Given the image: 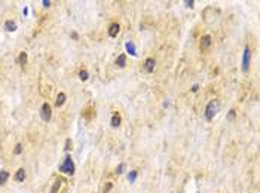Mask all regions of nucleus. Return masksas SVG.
I'll return each mask as SVG.
<instances>
[{
    "label": "nucleus",
    "mask_w": 260,
    "mask_h": 193,
    "mask_svg": "<svg viewBox=\"0 0 260 193\" xmlns=\"http://www.w3.org/2000/svg\"><path fill=\"white\" fill-rule=\"evenodd\" d=\"M218 112V101H210L207 107H205V119L207 120H213V118L216 116V113Z\"/></svg>",
    "instance_id": "obj_1"
},
{
    "label": "nucleus",
    "mask_w": 260,
    "mask_h": 193,
    "mask_svg": "<svg viewBox=\"0 0 260 193\" xmlns=\"http://www.w3.org/2000/svg\"><path fill=\"white\" fill-rule=\"evenodd\" d=\"M60 171H61V172H66V174H73L74 172V163H73V161H71V156L67 155L64 157L62 163L60 165Z\"/></svg>",
    "instance_id": "obj_2"
},
{
    "label": "nucleus",
    "mask_w": 260,
    "mask_h": 193,
    "mask_svg": "<svg viewBox=\"0 0 260 193\" xmlns=\"http://www.w3.org/2000/svg\"><path fill=\"white\" fill-rule=\"evenodd\" d=\"M40 116H42V119H43L45 122L51 120V118H52V110H51V106L48 103H43V106L40 109Z\"/></svg>",
    "instance_id": "obj_3"
},
{
    "label": "nucleus",
    "mask_w": 260,
    "mask_h": 193,
    "mask_svg": "<svg viewBox=\"0 0 260 193\" xmlns=\"http://www.w3.org/2000/svg\"><path fill=\"white\" fill-rule=\"evenodd\" d=\"M250 60H251V51L250 48H245L244 49V56H242V71H247L248 67H250Z\"/></svg>",
    "instance_id": "obj_4"
},
{
    "label": "nucleus",
    "mask_w": 260,
    "mask_h": 193,
    "mask_svg": "<svg viewBox=\"0 0 260 193\" xmlns=\"http://www.w3.org/2000/svg\"><path fill=\"white\" fill-rule=\"evenodd\" d=\"M155 60L153 58H147L146 61H144V69H146V71L147 73H152L153 70H155Z\"/></svg>",
    "instance_id": "obj_5"
},
{
    "label": "nucleus",
    "mask_w": 260,
    "mask_h": 193,
    "mask_svg": "<svg viewBox=\"0 0 260 193\" xmlns=\"http://www.w3.org/2000/svg\"><path fill=\"white\" fill-rule=\"evenodd\" d=\"M210 45H211V36H208V34H205L204 37L201 39V49L202 51H205V49H208L210 48Z\"/></svg>",
    "instance_id": "obj_6"
},
{
    "label": "nucleus",
    "mask_w": 260,
    "mask_h": 193,
    "mask_svg": "<svg viewBox=\"0 0 260 193\" xmlns=\"http://www.w3.org/2000/svg\"><path fill=\"white\" fill-rule=\"evenodd\" d=\"M119 30H120V25H119V24H116V22H115V24H111L110 28H109V36H110V37H116V36H118V33H119Z\"/></svg>",
    "instance_id": "obj_7"
},
{
    "label": "nucleus",
    "mask_w": 260,
    "mask_h": 193,
    "mask_svg": "<svg viewBox=\"0 0 260 193\" xmlns=\"http://www.w3.org/2000/svg\"><path fill=\"white\" fill-rule=\"evenodd\" d=\"M125 64H126V56L124 54H120V55L116 58V65L118 67H125Z\"/></svg>",
    "instance_id": "obj_8"
},
{
    "label": "nucleus",
    "mask_w": 260,
    "mask_h": 193,
    "mask_svg": "<svg viewBox=\"0 0 260 193\" xmlns=\"http://www.w3.org/2000/svg\"><path fill=\"white\" fill-rule=\"evenodd\" d=\"M64 103H66V94H64V92L58 94V97H56V101H55L56 107H61Z\"/></svg>",
    "instance_id": "obj_9"
},
{
    "label": "nucleus",
    "mask_w": 260,
    "mask_h": 193,
    "mask_svg": "<svg viewBox=\"0 0 260 193\" xmlns=\"http://www.w3.org/2000/svg\"><path fill=\"white\" fill-rule=\"evenodd\" d=\"M5 30H6V31H15V30H17V24H15L13 21L9 19V21L5 22Z\"/></svg>",
    "instance_id": "obj_10"
},
{
    "label": "nucleus",
    "mask_w": 260,
    "mask_h": 193,
    "mask_svg": "<svg viewBox=\"0 0 260 193\" xmlns=\"http://www.w3.org/2000/svg\"><path fill=\"white\" fill-rule=\"evenodd\" d=\"M7 178H9V172L5 171V169H2L0 171V184H5L7 181Z\"/></svg>",
    "instance_id": "obj_11"
},
{
    "label": "nucleus",
    "mask_w": 260,
    "mask_h": 193,
    "mask_svg": "<svg viewBox=\"0 0 260 193\" xmlns=\"http://www.w3.org/2000/svg\"><path fill=\"white\" fill-rule=\"evenodd\" d=\"M24 178H25V171L22 168L18 169V171H17V174H15V180H17V181H24Z\"/></svg>",
    "instance_id": "obj_12"
},
{
    "label": "nucleus",
    "mask_w": 260,
    "mask_h": 193,
    "mask_svg": "<svg viewBox=\"0 0 260 193\" xmlns=\"http://www.w3.org/2000/svg\"><path fill=\"white\" fill-rule=\"evenodd\" d=\"M18 62H19V65H21V67H24L25 64H27V54H25V52H21V54H19Z\"/></svg>",
    "instance_id": "obj_13"
},
{
    "label": "nucleus",
    "mask_w": 260,
    "mask_h": 193,
    "mask_svg": "<svg viewBox=\"0 0 260 193\" xmlns=\"http://www.w3.org/2000/svg\"><path fill=\"white\" fill-rule=\"evenodd\" d=\"M119 125H120V116H119V114H115V116L111 118V126H113V128H118Z\"/></svg>",
    "instance_id": "obj_14"
},
{
    "label": "nucleus",
    "mask_w": 260,
    "mask_h": 193,
    "mask_svg": "<svg viewBox=\"0 0 260 193\" xmlns=\"http://www.w3.org/2000/svg\"><path fill=\"white\" fill-rule=\"evenodd\" d=\"M61 180H56L55 183H54V186H52V189H51V193H58V190H60V187H61Z\"/></svg>",
    "instance_id": "obj_15"
},
{
    "label": "nucleus",
    "mask_w": 260,
    "mask_h": 193,
    "mask_svg": "<svg viewBox=\"0 0 260 193\" xmlns=\"http://www.w3.org/2000/svg\"><path fill=\"white\" fill-rule=\"evenodd\" d=\"M125 46H126V51L130 52L131 55H135V54H137V52H135V46H134V43H131V42H128V43L125 45Z\"/></svg>",
    "instance_id": "obj_16"
},
{
    "label": "nucleus",
    "mask_w": 260,
    "mask_h": 193,
    "mask_svg": "<svg viewBox=\"0 0 260 193\" xmlns=\"http://www.w3.org/2000/svg\"><path fill=\"white\" fill-rule=\"evenodd\" d=\"M137 171H131L130 174H128V180L131 181V183H134V181H135V178H137Z\"/></svg>",
    "instance_id": "obj_17"
},
{
    "label": "nucleus",
    "mask_w": 260,
    "mask_h": 193,
    "mask_svg": "<svg viewBox=\"0 0 260 193\" xmlns=\"http://www.w3.org/2000/svg\"><path fill=\"white\" fill-rule=\"evenodd\" d=\"M88 76H89V75H88V71H86V70H82L81 73H79V77H81L82 80H86V79H88Z\"/></svg>",
    "instance_id": "obj_18"
},
{
    "label": "nucleus",
    "mask_w": 260,
    "mask_h": 193,
    "mask_svg": "<svg viewBox=\"0 0 260 193\" xmlns=\"http://www.w3.org/2000/svg\"><path fill=\"white\" fill-rule=\"evenodd\" d=\"M124 171H125V163H120L118 168H116V174H122Z\"/></svg>",
    "instance_id": "obj_19"
},
{
    "label": "nucleus",
    "mask_w": 260,
    "mask_h": 193,
    "mask_svg": "<svg viewBox=\"0 0 260 193\" xmlns=\"http://www.w3.org/2000/svg\"><path fill=\"white\" fill-rule=\"evenodd\" d=\"M21 152H22V146H21V144H17V146H15V150H13V153H15V155H19Z\"/></svg>",
    "instance_id": "obj_20"
},
{
    "label": "nucleus",
    "mask_w": 260,
    "mask_h": 193,
    "mask_svg": "<svg viewBox=\"0 0 260 193\" xmlns=\"http://www.w3.org/2000/svg\"><path fill=\"white\" fill-rule=\"evenodd\" d=\"M64 149L67 150V152L71 149V140H70V138H67V140H66V147H64Z\"/></svg>",
    "instance_id": "obj_21"
},
{
    "label": "nucleus",
    "mask_w": 260,
    "mask_h": 193,
    "mask_svg": "<svg viewBox=\"0 0 260 193\" xmlns=\"http://www.w3.org/2000/svg\"><path fill=\"white\" fill-rule=\"evenodd\" d=\"M233 118H235V110H230L229 114H228V119L230 120V119H233Z\"/></svg>",
    "instance_id": "obj_22"
},
{
    "label": "nucleus",
    "mask_w": 260,
    "mask_h": 193,
    "mask_svg": "<svg viewBox=\"0 0 260 193\" xmlns=\"http://www.w3.org/2000/svg\"><path fill=\"white\" fill-rule=\"evenodd\" d=\"M111 186H113V184H111V183H107V186L104 187V192H105V193L109 192V190H110V189H111Z\"/></svg>",
    "instance_id": "obj_23"
},
{
    "label": "nucleus",
    "mask_w": 260,
    "mask_h": 193,
    "mask_svg": "<svg viewBox=\"0 0 260 193\" xmlns=\"http://www.w3.org/2000/svg\"><path fill=\"white\" fill-rule=\"evenodd\" d=\"M184 3H186V6L192 7V6H193V3H195V2H193V0H190V2H184Z\"/></svg>",
    "instance_id": "obj_24"
},
{
    "label": "nucleus",
    "mask_w": 260,
    "mask_h": 193,
    "mask_svg": "<svg viewBox=\"0 0 260 193\" xmlns=\"http://www.w3.org/2000/svg\"><path fill=\"white\" fill-rule=\"evenodd\" d=\"M71 37L77 40V39H79V36H77V33H74V31H73V33H71Z\"/></svg>",
    "instance_id": "obj_25"
},
{
    "label": "nucleus",
    "mask_w": 260,
    "mask_h": 193,
    "mask_svg": "<svg viewBox=\"0 0 260 193\" xmlns=\"http://www.w3.org/2000/svg\"><path fill=\"white\" fill-rule=\"evenodd\" d=\"M49 5H51L49 0H43V6H49Z\"/></svg>",
    "instance_id": "obj_26"
},
{
    "label": "nucleus",
    "mask_w": 260,
    "mask_h": 193,
    "mask_svg": "<svg viewBox=\"0 0 260 193\" xmlns=\"http://www.w3.org/2000/svg\"><path fill=\"white\" fill-rule=\"evenodd\" d=\"M198 89H199V86H198V85H193V88H192V91H193V92H196Z\"/></svg>",
    "instance_id": "obj_27"
}]
</instances>
